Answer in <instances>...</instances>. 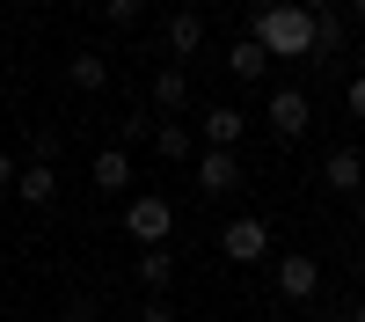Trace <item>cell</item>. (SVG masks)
<instances>
[{
    "label": "cell",
    "instance_id": "6da1fadb",
    "mask_svg": "<svg viewBox=\"0 0 365 322\" xmlns=\"http://www.w3.org/2000/svg\"><path fill=\"white\" fill-rule=\"evenodd\" d=\"M249 37H256L270 59H307V51H314V15L292 8V0H263L256 22H249Z\"/></svg>",
    "mask_w": 365,
    "mask_h": 322
},
{
    "label": "cell",
    "instance_id": "7a4b0ae2",
    "mask_svg": "<svg viewBox=\"0 0 365 322\" xmlns=\"http://www.w3.org/2000/svg\"><path fill=\"white\" fill-rule=\"evenodd\" d=\"M168 227H175V205L161 198V191H139L132 205H125V234L139 249H168Z\"/></svg>",
    "mask_w": 365,
    "mask_h": 322
},
{
    "label": "cell",
    "instance_id": "3957f363",
    "mask_svg": "<svg viewBox=\"0 0 365 322\" xmlns=\"http://www.w3.org/2000/svg\"><path fill=\"white\" fill-rule=\"evenodd\" d=\"M220 256H227V263L270 256V220H227V227H220Z\"/></svg>",
    "mask_w": 365,
    "mask_h": 322
},
{
    "label": "cell",
    "instance_id": "277c9868",
    "mask_svg": "<svg viewBox=\"0 0 365 322\" xmlns=\"http://www.w3.org/2000/svg\"><path fill=\"white\" fill-rule=\"evenodd\" d=\"M307 125H314V96H307V88H278V96H270V132L299 139Z\"/></svg>",
    "mask_w": 365,
    "mask_h": 322
},
{
    "label": "cell",
    "instance_id": "5b68a950",
    "mask_svg": "<svg viewBox=\"0 0 365 322\" xmlns=\"http://www.w3.org/2000/svg\"><path fill=\"white\" fill-rule=\"evenodd\" d=\"M322 183L336 191V198L365 191V154H358V146H329V154H322Z\"/></svg>",
    "mask_w": 365,
    "mask_h": 322
},
{
    "label": "cell",
    "instance_id": "8992f818",
    "mask_svg": "<svg viewBox=\"0 0 365 322\" xmlns=\"http://www.w3.org/2000/svg\"><path fill=\"white\" fill-rule=\"evenodd\" d=\"M278 293H285V301H314V293H322V263L299 256V249H285L278 256Z\"/></svg>",
    "mask_w": 365,
    "mask_h": 322
},
{
    "label": "cell",
    "instance_id": "52a82bcc",
    "mask_svg": "<svg viewBox=\"0 0 365 322\" xmlns=\"http://www.w3.org/2000/svg\"><path fill=\"white\" fill-rule=\"evenodd\" d=\"M234 183H241V161H234V146H212V154L197 161V191H205V198H227Z\"/></svg>",
    "mask_w": 365,
    "mask_h": 322
},
{
    "label": "cell",
    "instance_id": "ba28073f",
    "mask_svg": "<svg viewBox=\"0 0 365 322\" xmlns=\"http://www.w3.org/2000/svg\"><path fill=\"white\" fill-rule=\"evenodd\" d=\"M88 176H96V191H103V198L132 191V154H125V146H103V154L88 161Z\"/></svg>",
    "mask_w": 365,
    "mask_h": 322
},
{
    "label": "cell",
    "instance_id": "9c48e42d",
    "mask_svg": "<svg viewBox=\"0 0 365 322\" xmlns=\"http://www.w3.org/2000/svg\"><path fill=\"white\" fill-rule=\"evenodd\" d=\"M15 198H22V205H51V198H58V168H51V161H22V168H15Z\"/></svg>",
    "mask_w": 365,
    "mask_h": 322
},
{
    "label": "cell",
    "instance_id": "30bf717a",
    "mask_svg": "<svg viewBox=\"0 0 365 322\" xmlns=\"http://www.w3.org/2000/svg\"><path fill=\"white\" fill-rule=\"evenodd\" d=\"M241 132H249V117L234 103H205V139L212 146H241Z\"/></svg>",
    "mask_w": 365,
    "mask_h": 322
},
{
    "label": "cell",
    "instance_id": "8fae6325",
    "mask_svg": "<svg viewBox=\"0 0 365 322\" xmlns=\"http://www.w3.org/2000/svg\"><path fill=\"white\" fill-rule=\"evenodd\" d=\"M168 51H175V59H190V51H205V15H197V8H182V15H168Z\"/></svg>",
    "mask_w": 365,
    "mask_h": 322
},
{
    "label": "cell",
    "instance_id": "7c38bea8",
    "mask_svg": "<svg viewBox=\"0 0 365 322\" xmlns=\"http://www.w3.org/2000/svg\"><path fill=\"white\" fill-rule=\"evenodd\" d=\"M227 74H234V81H263V74H270V51H263L256 37H241V44H227Z\"/></svg>",
    "mask_w": 365,
    "mask_h": 322
},
{
    "label": "cell",
    "instance_id": "4fadbf2b",
    "mask_svg": "<svg viewBox=\"0 0 365 322\" xmlns=\"http://www.w3.org/2000/svg\"><path fill=\"white\" fill-rule=\"evenodd\" d=\"M66 81L81 88V96H96V88H110V59H103V51H73V66H66Z\"/></svg>",
    "mask_w": 365,
    "mask_h": 322
},
{
    "label": "cell",
    "instance_id": "5bb4252c",
    "mask_svg": "<svg viewBox=\"0 0 365 322\" xmlns=\"http://www.w3.org/2000/svg\"><path fill=\"white\" fill-rule=\"evenodd\" d=\"M344 44H351V29H344L336 15H314V51H307V59H322V66H329V59H336Z\"/></svg>",
    "mask_w": 365,
    "mask_h": 322
},
{
    "label": "cell",
    "instance_id": "9a60e30c",
    "mask_svg": "<svg viewBox=\"0 0 365 322\" xmlns=\"http://www.w3.org/2000/svg\"><path fill=\"white\" fill-rule=\"evenodd\" d=\"M168 278H175V256L168 249H139V286L146 293H168Z\"/></svg>",
    "mask_w": 365,
    "mask_h": 322
},
{
    "label": "cell",
    "instance_id": "2e32d148",
    "mask_svg": "<svg viewBox=\"0 0 365 322\" xmlns=\"http://www.w3.org/2000/svg\"><path fill=\"white\" fill-rule=\"evenodd\" d=\"M154 103H161V117L190 103V81H182V66H161V74H154Z\"/></svg>",
    "mask_w": 365,
    "mask_h": 322
},
{
    "label": "cell",
    "instance_id": "e0dca14e",
    "mask_svg": "<svg viewBox=\"0 0 365 322\" xmlns=\"http://www.w3.org/2000/svg\"><path fill=\"white\" fill-rule=\"evenodd\" d=\"M154 154H161V161H190V132L161 117V125H154Z\"/></svg>",
    "mask_w": 365,
    "mask_h": 322
},
{
    "label": "cell",
    "instance_id": "ac0fdd59",
    "mask_svg": "<svg viewBox=\"0 0 365 322\" xmlns=\"http://www.w3.org/2000/svg\"><path fill=\"white\" fill-rule=\"evenodd\" d=\"M103 15H110V22H117V29H132V22H139V15H146V0H103Z\"/></svg>",
    "mask_w": 365,
    "mask_h": 322
},
{
    "label": "cell",
    "instance_id": "d6986e66",
    "mask_svg": "<svg viewBox=\"0 0 365 322\" xmlns=\"http://www.w3.org/2000/svg\"><path fill=\"white\" fill-rule=\"evenodd\" d=\"M125 139H154V110H132L125 117Z\"/></svg>",
    "mask_w": 365,
    "mask_h": 322
},
{
    "label": "cell",
    "instance_id": "ffe728a7",
    "mask_svg": "<svg viewBox=\"0 0 365 322\" xmlns=\"http://www.w3.org/2000/svg\"><path fill=\"white\" fill-rule=\"evenodd\" d=\"M139 322H175V308H168V293H154V301L139 308Z\"/></svg>",
    "mask_w": 365,
    "mask_h": 322
},
{
    "label": "cell",
    "instance_id": "44dd1931",
    "mask_svg": "<svg viewBox=\"0 0 365 322\" xmlns=\"http://www.w3.org/2000/svg\"><path fill=\"white\" fill-rule=\"evenodd\" d=\"M344 110H351V117H358V125H365V74H358V81L344 88Z\"/></svg>",
    "mask_w": 365,
    "mask_h": 322
},
{
    "label": "cell",
    "instance_id": "7402d4cb",
    "mask_svg": "<svg viewBox=\"0 0 365 322\" xmlns=\"http://www.w3.org/2000/svg\"><path fill=\"white\" fill-rule=\"evenodd\" d=\"M15 168H22V161H15V154H0V183H15Z\"/></svg>",
    "mask_w": 365,
    "mask_h": 322
},
{
    "label": "cell",
    "instance_id": "603a6c76",
    "mask_svg": "<svg viewBox=\"0 0 365 322\" xmlns=\"http://www.w3.org/2000/svg\"><path fill=\"white\" fill-rule=\"evenodd\" d=\"M292 8H307V15H329V0H292Z\"/></svg>",
    "mask_w": 365,
    "mask_h": 322
},
{
    "label": "cell",
    "instance_id": "cb8c5ba5",
    "mask_svg": "<svg viewBox=\"0 0 365 322\" xmlns=\"http://www.w3.org/2000/svg\"><path fill=\"white\" fill-rule=\"evenodd\" d=\"M351 198H358V227H365V191H351Z\"/></svg>",
    "mask_w": 365,
    "mask_h": 322
},
{
    "label": "cell",
    "instance_id": "d4e9b609",
    "mask_svg": "<svg viewBox=\"0 0 365 322\" xmlns=\"http://www.w3.org/2000/svg\"><path fill=\"white\" fill-rule=\"evenodd\" d=\"M351 15H358V22H365V0H351Z\"/></svg>",
    "mask_w": 365,
    "mask_h": 322
},
{
    "label": "cell",
    "instance_id": "484cf974",
    "mask_svg": "<svg viewBox=\"0 0 365 322\" xmlns=\"http://www.w3.org/2000/svg\"><path fill=\"white\" fill-rule=\"evenodd\" d=\"M351 322H365V301H358V315H351Z\"/></svg>",
    "mask_w": 365,
    "mask_h": 322
},
{
    "label": "cell",
    "instance_id": "4316f807",
    "mask_svg": "<svg viewBox=\"0 0 365 322\" xmlns=\"http://www.w3.org/2000/svg\"><path fill=\"white\" fill-rule=\"evenodd\" d=\"M15 8H37V0H15Z\"/></svg>",
    "mask_w": 365,
    "mask_h": 322
}]
</instances>
